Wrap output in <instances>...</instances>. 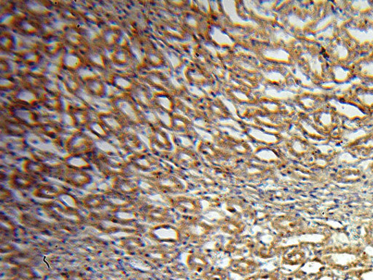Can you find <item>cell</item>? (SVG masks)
<instances>
[{
    "label": "cell",
    "instance_id": "cell-1",
    "mask_svg": "<svg viewBox=\"0 0 373 280\" xmlns=\"http://www.w3.org/2000/svg\"><path fill=\"white\" fill-rule=\"evenodd\" d=\"M277 274L275 272L257 274L247 278L246 280H278Z\"/></svg>",
    "mask_w": 373,
    "mask_h": 280
},
{
    "label": "cell",
    "instance_id": "cell-2",
    "mask_svg": "<svg viewBox=\"0 0 373 280\" xmlns=\"http://www.w3.org/2000/svg\"><path fill=\"white\" fill-rule=\"evenodd\" d=\"M226 275L222 272H206L204 274L205 280H226Z\"/></svg>",
    "mask_w": 373,
    "mask_h": 280
}]
</instances>
